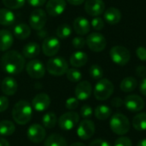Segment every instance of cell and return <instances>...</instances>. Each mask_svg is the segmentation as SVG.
<instances>
[{
    "mask_svg": "<svg viewBox=\"0 0 146 146\" xmlns=\"http://www.w3.org/2000/svg\"><path fill=\"white\" fill-rule=\"evenodd\" d=\"M93 114V110L92 108L88 105V104H86V105H83L81 110H80V115L81 116L84 118V119H89L91 118V116Z\"/></svg>",
    "mask_w": 146,
    "mask_h": 146,
    "instance_id": "cell-37",
    "label": "cell"
},
{
    "mask_svg": "<svg viewBox=\"0 0 146 146\" xmlns=\"http://www.w3.org/2000/svg\"><path fill=\"white\" fill-rule=\"evenodd\" d=\"M15 127L12 121L7 120L0 121V135L10 136L15 133Z\"/></svg>",
    "mask_w": 146,
    "mask_h": 146,
    "instance_id": "cell-31",
    "label": "cell"
},
{
    "mask_svg": "<svg viewBox=\"0 0 146 146\" xmlns=\"http://www.w3.org/2000/svg\"><path fill=\"white\" fill-rule=\"evenodd\" d=\"M33 115L32 105L25 100H21L17 102L12 110V116L14 121L19 125L27 124Z\"/></svg>",
    "mask_w": 146,
    "mask_h": 146,
    "instance_id": "cell-2",
    "label": "cell"
},
{
    "mask_svg": "<svg viewBox=\"0 0 146 146\" xmlns=\"http://www.w3.org/2000/svg\"><path fill=\"white\" fill-rule=\"evenodd\" d=\"M56 121H57L56 115L52 112L46 113L43 116V119H42L43 126L46 128H53L56 126Z\"/></svg>",
    "mask_w": 146,
    "mask_h": 146,
    "instance_id": "cell-32",
    "label": "cell"
},
{
    "mask_svg": "<svg viewBox=\"0 0 146 146\" xmlns=\"http://www.w3.org/2000/svg\"><path fill=\"white\" fill-rule=\"evenodd\" d=\"M70 146H86V145H84V144H82V143H79V142H77V143H74V144H72Z\"/></svg>",
    "mask_w": 146,
    "mask_h": 146,
    "instance_id": "cell-52",
    "label": "cell"
},
{
    "mask_svg": "<svg viewBox=\"0 0 146 146\" xmlns=\"http://www.w3.org/2000/svg\"><path fill=\"white\" fill-rule=\"evenodd\" d=\"M13 33H14V35L18 39L23 40V39L27 38L30 36V34H31V29H30V27L27 24L21 23V24L16 25L14 27Z\"/></svg>",
    "mask_w": 146,
    "mask_h": 146,
    "instance_id": "cell-25",
    "label": "cell"
},
{
    "mask_svg": "<svg viewBox=\"0 0 146 146\" xmlns=\"http://www.w3.org/2000/svg\"><path fill=\"white\" fill-rule=\"evenodd\" d=\"M111 114H112L111 109L104 104L98 105L95 109V111H94V115H95L96 118L98 120H101V121H104V120L110 118Z\"/></svg>",
    "mask_w": 146,
    "mask_h": 146,
    "instance_id": "cell-28",
    "label": "cell"
},
{
    "mask_svg": "<svg viewBox=\"0 0 146 146\" xmlns=\"http://www.w3.org/2000/svg\"><path fill=\"white\" fill-rule=\"evenodd\" d=\"M92 27L95 29V30H98V31H100L102 30L104 27V21L102 18L100 17H95L94 19H92Z\"/></svg>",
    "mask_w": 146,
    "mask_h": 146,
    "instance_id": "cell-38",
    "label": "cell"
},
{
    "mask_svg": "<svg viewBox=\"0 0 146 146\" xmlns=\"http://www.w3.org/2000/svg\"><path fill=\"white\" fill-rule=\"evenodd\" d=\"M114 146H132V141L129 138L121 137L115 140Z\"/></svg>",
    "mask_w": 146,
    "mask_h": 146,
    "instance_id": "cell-41",
    "label": "cell"
},
{
    "mask_svg": "<svg viewBox=\"0 0 146 146\" xmlns=\"http://www.w3.org/2000/svg\"><path fill=\"white\" fill-rule=\"evenodd\" d=\"M40 53V45L35 42H30L27 44L22 50V54L24 57L32 59L38 56Z\"/></svg>",
    "mask_w": 146,
    "mask_h": 146,
    "instance_id": "cell-23",
    "label": "cell"
},
{
    "mask_svg": "<svg viewBox=\"0 0 146 146\" xmlns=\"http://www.w3.org/2000/svg\"><path fill=\"white\" fill-rule=\"evenodd\" d=\"M110 56L111 60L119 66L126 65L131 58L130 51L121 45H115L112 47L110 51Z\"/></svg>",
    "mask_w": 146,
    "mask_h": 146,
    "instance_id": "cell-6",
    "label": "cell"
},
{
    "mask_svg": "<svg viewBox=\"0 0 146 146\" xmlns=\"http://www.w3.org/2000/svg\"><path fill=\"white\" fill-rule=\"evenodd\" d=\"M50 104V98L49 95L46 93H38L37 94L33 101H32V107L38 112L45 111Z\"/></svg>",
    "mask_w": 146,
    "mask_h": 146,
    "instance_id": "cell-17",
    "label": "cell"
},
{
    "mask_svg": "<svg viewBox=\"0 0 146 146\" xmlns=\"http://www.w3.org/2000/svg\"><path fill=\"white\" fill-rule=\"evenodd\" d=\"M72 33V29L68 24H62L56 28V35L59 38L64 39L69 37Z\"/></svg>",
    "mask_w": 146,
    "mask_h": 146,
    "instance_id": "cell-33",
    "label": "cell"
},
{
    "mask_svg": "<svg viewBox=\"0 0 146 146\" xmlns=\"http://www.w3.org/2000/svg\"><path fill=\"white\" fill-rule=\"evenodd\" d=\"M95 133V125L94 122L89 119L83 120L77 128V135L80 139L83 140H87L91 139Z\"/></svg>",
    "mask_w": 146,
    "mask_h": 146,
    "instance_id": "cell-10",
    "label": "cell"
},
{
    "mask_svg": "<svg viewBox=\"0 0 146 146\" xmlns=\"http://www.w3.org/2000/svg\"><path fill=\"white\" fill-rule=\"evenodd\" d=\"M86 41L89 49L94 52L103 51L107 44L106 38H104V35H102L99 33H92L89 34Z\"/></svg>",
    "mask_w": 146,
    "mask_h": 146,
    "instance_id": "cell-7",
    "label": "cell"
},
{
    "mask_svg": "<svg viewBox=\"0 0 146 146\" xmlns=\"http://www.w3.org/2000/svg\"><path fill=\"white\" fill-rule=\"evenodd\" d=\"M86 44V41L82 37H76L72 41L73 46L74 48H76V49H82V48H84Z\"/></svg>",
    "mask_w": 146,
    "mask_h": 146,
    "instance_id": "cell-40",
    "label": "cell"
},
{
    "mask_svg": "<svg viewBox=\"0 0 146 146\" xmlns=\"http://www.w3.org/2000/svg\"><path fill=\"white\" fill-rule=\"evenodd\" d=\"M14 43L13 34L8 30H0V50H8Z\"/></svg>",
    "mask_w": 146,
    "mask_h": 146,
    "instance_id": "cell-22",
    "label": "cell"
},
{
    "mask_svg": "<svg viewBox=\"0 0 146 146\" xmlns=\"http://www.w3.org/2000/svg\"><path fill=\"white\" fill-rule=\"evenodd\" d=\"M133 126L137 131L146 130V113H139L133 119Z\"/></svg>",
    "mask_w": 146,
    "mask_h": 146,
    "instance_id": "cell-30",
    "label": "cell"
},
{
    "mask_svg": "<svg viewBox=\"0 0 146 146\" xmlns=\"http://www.w3.org/2000/svg\"><path fill=\"white\" fill-rule=\"evenodd\" d=\"M67 3L65 0H49L45 6L46 13L51 16L60 15L64 12Z\"/></svg>",
    "mask_w": 146,
    "mask_h": 146,
    "instance_id": "cell-16",
    "label": "cell"
},
{
    "mask_svg": "<svg viewBox=\"0 0 146 146\" xmlns=\"http://www.w3.org/2000/svg\"><path fill=\"white\" fill-rule=\"evenodd\" d=\"M9 107V100L6 97L0 96V113L5 111Z\"/></svg>",
    "mask_w": 146,
    "mask_h": 146,
    "instance_id": "cell-43",
    "label": "cell"
},
{
    "mask_svg": "<svg viewBox=\"0 0 146 146\" xmlns=\"http://www.w3.org/2000/svg\"><path fill=\"white\" fill-rule=\"evenodd\" d=\"M18 89V85L16 80L12 77H6L3 79L1 84V90L3 93L7 96H13L15 94Z\"/></svg>",
    "mask_w": 146,
    "mask_h": 146,
    "instance_id": "cell-19",
    "label": "cell"
},
{
    "mask_svg": "<svg viewBox=\"0 0 146 146\" xmlns=\"http://www.w3.org/2000/svg\"><path fill=\"white\" fill-rule=\"evenodd\" d=\"M136 55L141 61H146V49L144 46H139L136 50Z\"/></svg>",
    "mask_w": 146,
    "mask_h": 146,
    "instance_id": "cell-42",
    "label": "cell"
},
{
    "mask_svg": "<svg viewBox=\"0 0 146 146\" xmlns=\"http://www.w3.org/2000/svg\"><path fill=\"white\" fill-rule=\"evenodd\" d=\"M15 14L8 9H0V24L3 26H10L15 22Z\"/></svg>",
    "mask_w": 146,
    "mask_h": 146,
    "instance_id": "cell-26",
    "label": "cell"
},
{
    "mask_svg": "<svg viewBox=\"0 0 146 146\" xmlns=\"http://www.w3.org/2000/svg\"><path fill=\"white\" fill-rule=\"evenodd\" d=\"M65 105L68 110H75L79 106V100L76 98H69L68 99H67Z\"/></svg>",
    "mask_w": 146,
    "mask_h": 146,
    "instance_id": "cell-39",
    "label": "cell"
},
{
    "mask_svg": "<svg viewBox=\"0 0 146 146\" xmlns=\"http://www.w3.org/2000/svg\"><path fill=\"white\" fill-rule=\"evenodd\" d=\"M139 90H140V92L146 97V78H144L141 80L140 85H139Z\"/></svg>",
    "mask_w": 146,
    "mask_h": 146,
    "instance_id": "cell-48",
    "label": "cell"
},
{
    "mask_svg": "<svg viewBox=\"0 0 146 146\" xmlns=\"http://www.w3.org/2000/svg\"><path fill=\"white\" fill-rule=\"evenodd\" d=\"M27 74L33 79H41L44 76L45 68L39 60H32L26 66Z\"/></svg>",
    "mask_w": 146,
    "mask_h": 146,
    "instance_id": "cell-11",
    "label": "cell"
},
{
    "mask_svg": "<svg viewBox=\"0 0 146 146\" xmlns=\"http://www.w3.org/2000/svg\"><path fill=\"white\" fill-rule=\"evenodd\" d=\"M104 20L109 24L115 25L121 21V13L118 9H116L115 7H110V8H108L104 12Z\"/></svg>",
    "mask_w": 146,
    "mask_h": 146,
    "instance_id": "cell-21",
    "label": "cell"
},
{
    "mask_svg": "<svg viewBox=\"0 0 146 146\" xmlns=\"http://www.w3.org/2000/svg\"><path fill=\"white\" fill-rule=\"evenodd\" d=\"M44 146H68V145L67 141L62 136L55 133L50 135L46 139L44 142Z\"/></svg>",
    "mask_w": 146,
    "mask_h": 146,
    "instance_id": "cell-29",
    "label": "cell"
},
{
    "mask_svg": "<svg viewBox=\"0 0 146 146\" xmlns=\"http://www.w3.org/2000/svg\"><path fill=\"white\" fill-rule=\"evenodd\" d=\"M79 121L80 116L76 112H66L58 119V126L61 129L68 131L73 129Z\"/></svg>",
    "mask_w": 146,
    "mask_h": 146,
    "instance_id": "cell-9",
    "label": "cell"
},
{
    "mask_svg": "<svg viewBox=\"0 0 146 146\" xmlns=\"http://www.w3.org/2000/svg\"><path fill=\"white\" fill-rule=\"evenodd\" d=\"M137 146H146V139H143L142 140H140L138 143V145Z\"/></svg>",
    "mask_w": 146,
    "mask_h": 146,
    "instance_id": "cell-51",
    "label": "cell"
},
{
    "mask_svg": "<svg viewBox=\"0 0 146 146\" xmlns=\"http://www.w3.org/2000/svg\"><path fill=\"white\" fill-rule=\"evenodd\" d=\"M136 74L139 77L141 78H145L146 76V68L145 66H138L136 68Z\"/></svg>",
    "mask_w": 146,
    "mask_h": 146,
    "instance_id": "cell-46",
    "label": "cell"
},
{
    "mask_svg": "<svg viewBox=\"0 0 146 146\" xmlns=\"http://www.w3.org/2000/svg\"><path fill=\"white\" fill-rule=\"evenodd\" d=\"M67 78L71 82H79L82 78V74L76 68H69L66 73Z\"/></svg>",
    "mask_w": 146,
    "mask_h": 146,
    "instance_id": "cell-35",
    "label": "cell"
},
{
    "mask_svg": "<svg viewBox=\"0 0 146 146\" xmlns=\"http://www.w3.org/2000/svg\"><path fill=\"white\" fill-rule=\"evenodd\" d=\"M75 33L79 35H86L90 32L91 25L86 18L77 17L73 24Z\"/></svg>",
    "mask_w": 146,
    "mask_h": 146,
    "instance_id": "cell-20",
    "label": "cell"
},
{
    "mask_svg": "<svg viewBox=\"0 0 146 146\" xmlns=\"http://www.w3.org/2000/svg\"><path fill=\"white\" fill-rule=\"evenodd\" d=\"M47 21V15L44 10L42 9H34L29 17L30 27L34 30H41Z\"/></svg>",
    "mask_w": 146,
    "mask_h": 146,
    "instance_id": "cell-8",
    "label": "cell"
},
{
    "mask_svg": "<svg viewBox=\"0 0 146 146\" xmlns=\"http://www.w3.org/2000/svg\"><path fill=\"white\" fill-rule=\"evenodd\" d=\"M1 63L4 72L15 75L23 70L25 67V58L23 55L16 50H9L3 55Z\"/></svg>",
    "mask_w": 146,
    "mask_h": 146,
    "instance_id": "cell-1",
    "label": "cell"
},
{
    "mask_svg": "<svg viewBox=\"0 0 146 146\" xmlns=\"http://www.w3.org/2000/svg\"><path fill=\"white\" fill-rule=\"evenodd\" d=\"M89 73H90L91 77L92 79H94V80H99L103 79L104 70L99 65H97V64L92 65L90 69H89Z\"/></svg>",
    "mask_w": 146,
    "mask_h": 146,
    "instance_id": "cell-34",
    "label": "cell"
},
{
    "mask_svg": "<svg viewBox=\"0 0 146 146\" xmlns=\"http://www.w3.org/2000/svg\"><path fill=\"white\" fill-rule=\"evenodd\" d=\"M27 2L33 7H40L45 3L46 0H27Z\"/></svg>",
    "mask_w": 146,
    "mask_h": 146,
    "instance_id": "cell-47",
    "label": "cell"
},
{
    "mask_svg": "<svg viewBox=\"0 0 146 146\" xmlns=\"http://www.w3.org/2000/svg\"><path fill=\"white\" fill-rule=\"evenodd\" d=\"M46 69L51 75L61 76L67 73L68 69V64L63 57H52L47 62Z\"/></svg>",
    "mask_w": 146,
    "mask_h": 146,
    "instance_id": "cell-5",
    "label": "cell"
},
{
    "mask_svg": "<svg viewBox=\"0 0 146 146\" xmlns=\"http://www.w3.org/2000/svg\"><path fill=\"white\" fill-rule=\"evenodd\" d=\"M60 41L54 37L47 38L43 41L42 50L44 54L47 56H54L57 54L60 50Z\"/></svg>",
    "mask_w": 146,
    "mask_h": 146,
    "instance_id": "cell-15",
    "label": "cell"
},
{
    "mask_svg": "<svg viewBox=\"0 0 146 146\" xmlns=\"http://www.w3.org/2000/svg\"><path fill=\"white\" fill-rule=\"evenodd\" d=\"M85 10L89 15L98 17L104 12L105 3L103 0H86Z\"/></svg>",
    "mask_w": 146,
    "mask_h": 146,
    "instance_id": "cell-14",
    "label": "cell"
},
{
    "mask_svg": "<svg viewBox=\"0 0 146 146\" xmlns=\"http://www.w3.org/2000/svg\"><path fill=\"white\" fill-rule=\"evenodd\" d=\"M110 126L111 130L117 135H125L130 130V122L128 118L121 113H115L110 119Z\"/></svg>",
    "mask_w": 146,
    "mask_h": 146,
    "instance_id": "cell-3",
    "label": "cell"
},
{
    "mask_svg": "<svg viewBox=\"0 0 146 146\" xmlns=\"http://www.w3.org/2000/svg\"><path fill=\"white\" fill-rule=\"evenodd\" d=\"M27 135L31 142L38 144L45 139L46 133L43 126L39 124H33L28 127Z\"/></svg>",
    "mask_w": 146,
    "mask_h": 146,
    "instance_id": "cell-12",
    "label": "cell"
},
{
    "mask_svg": "<svg viewBox=\"0 0 146 146\" xmlns=\"http://www.w3.org/2000/svg\"><path fill=\"white\" fill-rule=\"evenodd\" d=\"M111 105L115 108H120L124 105V100H122L121 98H115L111 100Z\"/></svg>",
    "mask_w": 146,
    "mask_h": 146,
    "instance_id": "cell-45",
    "label": "cell"
},
{
    "mask_svg": "<svg viewBox=\"0 0 146 146\" xmlns=\"http://www.w3.org/2000/svg\"><path fill=\"white\" fill-rule=\"evenodd\" d=\"M124 105L130 112H139L145 108V101L138 95H129L125 98Z\"/></svg>",
    "mask_w": 146,
    "mask_h": 146,
    "instance_id": "cell-13",
    "label": "cell"
},
{
    "mask_svg": "<svg viewBox=\"0 0 146 146\" xmlns=\"http://www.w3.org/2000/svg\"><path fill=\"white\" fill-rule=\"evenodd\" d=\"M4 6L8 9H17L24 6L26 0H2Z\"/></svg>",
    "mask_w": 146,
    "mask_h": 146,
    "instance_id": "cell-36",
    "label": "cell"
},
{
    "mask_svg": "<svg viewBox=\"0 0 146 146\" xmlns=\"http://www.w3.org/2000/svg\"><path fill=\"white\" fill-rule=\"evenodd\" d=\"M88 61V56L86 53L83 51H76L70 56V64L74 68H80L86 64Z\"/></svg>",
    "mask_w": 146,
    "mask_h": 146,
    "instance_id": "cell-24",
    "label": "cell"
},
{
    "mask_svg": "<svg viewBox=\"0 0 146 146\" xmlns=\"http://www.w3.org/2000/svg\"><path fill=\"white\" fill-rule=\"evenodd\" d=\"M0 146H10V145L6 139L0 137Z\"/></svg>",
    "mask_w": 146,
    "mask_h": 146,
    "instance_id": "cell-50",
    "label": "cell"
},
{
    "mask_svg": "<svg viewBox=\"0 0 146 146\" xmlns=\"http://www.w3.org/2000/svg\"><path fill=\"white\" fill-rule=\"evenodd\" d=\"M114 92V85L108 79H101L94 87V97L99 101H104L110 98Z\"/></svg>",
    "mask_w": 146,
    "mask_h": 146,
    "instance_id": "cell-4",
    "label": "cell"
},
{
    "mask_svg": "<svg viewBox=\"0 0 146 146\" xmlns=\"http://www.w3.org/2000/svg\"><path fill=\"white\" fill-rule=\"evenodd\" d=\"M70 4L72 5H74V6H78V5H80L82 4L86 0H67Z\"/></svg>",
    "mask_w": 146,
    "mask_h": 146,
    "instance_id": "cell-49",
    "label": "cell"
},
{
    "mask_svg": "<svg viewBox=\"0 0 146 146\" xmlns=\"http://www.w3.org/2000/svg\"><path fill=\"white\" fill-rule=\"evenodd\" d=\"M89 146H111L109 142L102 139H98L93 140Z\"/></svg>",
    "mask_w": 146,
    "mask_h": 146,
    "instance_id": "cell-44",
    "label": "cell"
},
{
    "mask_svg": "<svg viewBox=\"0 0 146 146\" xmlns=\"http://www.w3.org/2000/svg\"><path fill=\"white\" fill-rule=\"evenodd\" d=\"M92 92V87L89 81H81L75 87V97L78 100H86L88 99Z\"/></svg>",
    "mask_w": 146,
    "mask_h": 146,
    "instance_id": "cell-18",
    "label": "cell"
},
{
    "mask_svg": "<svg viewBox=\"0 0 146 146\" xmlns=\"http://www.w3.org/2000/svg\"><path fill=\"white\" fill-rule=\"evenodd\" d=\"M138 86V81L133 77L124 78L120 85V88L123 92H132Z\"/></svg>",
    "mask_w": 146,
    "mask_h": 146,
    "instance_id": "cell-27",
    "label": "cell"
}]
</instances>
